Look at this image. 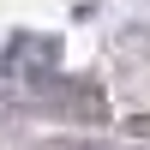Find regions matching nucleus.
<instances>
[{
  "instance_id": "nucleus-1",
  "label": "nucleus",
  "mask_w": 150,
  "mask_h": 150,
  "mask_svg": "<svg viewBox=\"0 0 150 150\" xmlns=\"http://www.w3.org/2000/svg\"><path fill=\"white\" fill-rule=\"evenodd\" d=\"M48 150H102V144H48Z\"/></svg>"
}]
</instances>
